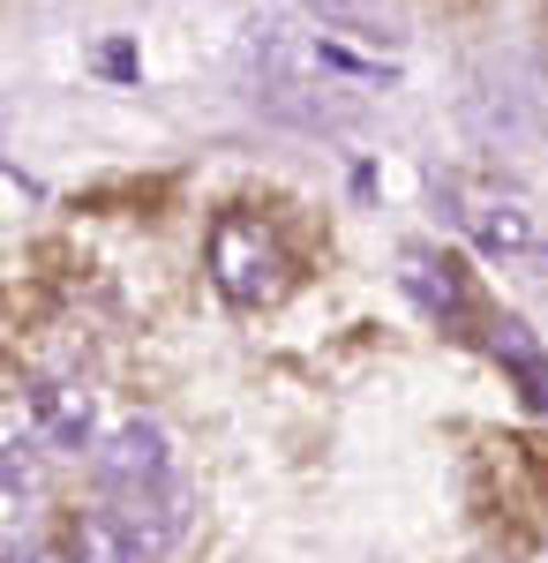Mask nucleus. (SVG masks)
<instances>
[{"instance_id":"obj_2","label":"nucleus","mask_w":548,"mask_h":563,"mask_svg":"<svg viewBox=\"0 0 548 563\" xmlns=\"http://www.w3.org/2000/svg\"><path fill=\"white\" fill-rule=\"evenodd\" d=\"M436 203L451 211V225H459L489 263H541V225H534V211H526L511 188L451 174V180H436Z\"/></svg>"},{"instance_id":"obj_5","label":"nucleus","mask_w":548,"mask_h":563,"mask_svg":"<svg viewBox=\"0 0 548 563\" xmlns=\"http://www.w3.org/2000/svg\"><path fill=\"white\" fill-rule=\"evenodd\" d=\"M23 406L53 451H98V390L84 376H31Z\"/></svg>"},{"instance_id":"obj_3","label":"nucleus","mask_w":548,"mask_h":563,"mask_svg":"<svg viewBox=\"0 0 548 563\" xmlns=\"http://www.w3.org/2000/svg\"><path fill=\"white\" fill-rule=\"evenodd\" d=\"M211 286L233 308H271L286 294V249L255 211H226L211 225Z\"/></svg>"},{"instance_id":"obj_1","label":"nucleus","mask_w":548,"mask_h":563,"mask_svg":"<svg viewBox=\"0 0 548 563\" xmlns=\"http://www.w3.org/2000/svg\"><path fill=\"white\" fill-rule=\"evenodd\" d=\"M241 60H249L255 98H263L271 113L300 121V129H331V121H346L361 90H383L391 76H398L391 53L346 38V31L324 23L308 0H300V8H278V15H255Z\"/></svg>"},{"instance_id":"obj_4","label":"nucleus","mask_w":548,"mask_h":563,"mask_svg":"<svg viewBox=\"0 0 548 563\" xmlns=\"http://www.w3.org/2000/svg\"><path fill=\"white\" fill-rule=\"evenodd\" d=\"M90 481H98V496H158L173 488V443L158 421H121L113 435H98V451H90Z\"/></svg>"},{"instance_id":"obj_8","label":"nucleus","mask_w":548,"mask_h":563,"mask_svg":"<svg viewBox=\"0 0 548 563\" xmlns=\"http://www.w3.org/2000/svg\"><path fill=\"white\" fill-rule=\"evenodd\" d=\"M61 563H151V556H143L106 511H90V519L68 526V556H61Z\"/></svg>"},{"instance_id":"obj_7","label":"nucleus","mask_w":548,"mask_h":563,"mask_svg":"<svg viewBox=\"0 0 548 563\" xmlns=\"http://www.w3.org/2000/svg\"><path fill=\"white\" fill-rule=\"evenodd\" d=\"M489 353H496L511 376H518L526 406H541V413H548V353L526 339V323H496V331H489Z\"/></svg>"},{"instance_id":"obj_6","label":"nucleus","mask_w":548,"mask_h":563,"mask_svg":"<svg viewBox=\"0 0 548 563\" xmlns=\"http://www.w3.org/2000/svg\"><path fill=\"white\" fill-rule=\"evenodd\" d=\"M398 278H406V294L421 301V316H436V323H459L465 308H473V294H465V271H459L451 256H436V249H406Z\"/></svg>"}]
</instances>
